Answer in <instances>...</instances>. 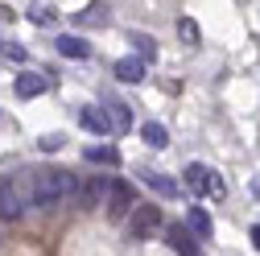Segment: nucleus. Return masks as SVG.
<instances>
[{"mask_svg":"<svg viewBox=\"0 0 260 256\" xmlns=\"http://www.w3.org/2000/svg\"><path fill=\"white\" fill-rule=\"evenodd\" d=\"M75 174L71 170H42V174H34V207H42V211H58L62 203H71V195H75Z\"/></svg>","mask_w":260,"mask_h":256,"instance_id":"1","label":"nucleus"},{"mask_svg":"<svg viewBox=\"0 0 260 256\" xmlns=\"http://www.w3.org/2000/svg\"><path fill=\"white\" fill-rule=\"evenodd\" d=\"M29 207H34V174H5L0 178V219H25Z\"/></svg>","mask_w":260,"mask_h":256,"instance_id":"2","label":"nucleus"},{"mask_svg":"<svg viewBox=\"0 0 260 256\" xmlns=\"http://www.w3.org/2000/svg\"><path fill=\"white\" fill-rule=\"evenodd\" d=\"M182 182H186L199 199H207V195H211V199H223V195H227L223 178H219L211 166H203V162H190V166H186V174H182Z\"/></svg>","mask_w":260,"mask_h":256,"instance_id":"3","label":"nucleus"},{"mask_svg":"<svg viewBox=\"0 0 260 256\" xmlns=\"http://www.w3.org/2000/svg\"><path fill=\"white\" fill-rule=\"evenodd\" d=\"M137 190L128 186V182H120V178H112V186H108V199H104V215L112 219V223H124L128 215L137 211Z\"/></svg>","mask_w":260,"mask_h":256,"instance_id":"4","label":"nucleus"},{"mask_svg":"<svg viewBox=\"0 0 260 256\" xmlns=\"http://www.w3.org/2000/svg\"><path fill=\"white\" fill-rule=\"evenodd\" d=\"M108 186H112V178H108V174H91L87 182H75V195H71V203H75L79 211L104 207V199H108Z\"/></svg>","mask_w":260,"mask_h":256,"instance_id":"5","label":"nucleus"},{"mask_svg":"<svg viewBox=\"0 0 260 256\" xmlns=\"http://www.w3.org/2000/svg\"><path fill=\"white\" fill-rule=\"evenodd\" d=\"M124 223H128V240L141 244V240H149V236L161 228V207H153V203H137V211L128 215Z\"/></svg>","mask_w":260,"mask_h":256,"instance_id":"6","label":"nucleus"},{"mask_svg":"<svg viewBox=\"0 0 260 256\" xmlns=\"http://www.w3.org/2000/svg\"><path fill=\"white\" fill-rule=\"evenodd\" d=\"M100 112L108 120V133H128V128H133V108H128L124 100H108Z\"/></svg>","mask_w":260,"mask_h":256,"instance_id":"7","label":"nucleus"},{"mask_svg":"<svg viewBox=\"0 0 260 256\" xmlns=\"http://www.w3.org/2000/svg\"><path fill=\"white\" fill-rule=\"evenodd\" d=\"M166 244H170L178 256H203V252H199V240H194L182 223H170V228H166Z\"/></svg>","mask_w":260,"mask_h":256,"instance_id":"8","label":"nucleus"},{"mask_svg":"<svg viewBox=\"0 0 260 256\" xmlns=\"http://www.w3.org/2000/svg\"><path fill=\"white\" fill-rule=\"evenodd\" d=\"M83 157H87L91 166H104V170H120V166H124V157H120L116 145H87Z\"/></svg>","mask_w":260,"mask_h":256,"instance_id":"9","label":"nucleus"},{"mask_svg":"<svg viewBox=\"0 0 260 256\" xmlns=\"http://www.w3.org/2000/svg\"><path fill=\"white\" fill-rule=\"evenodd\" d=\"M112 75H116L120 83H141V79L149 75V67H145L141 58L128 54V58H116V62H112Z\"/></svg>","mask_w":260,"mask_h":256,"instance_id":"10","label":"nucleus"},{"mask_svg":"<svg viewBox=\"0 0 260 256\" xmlns=\"http://www.w3.org/2000/svg\"><path fill=\"white\" fill-rule=\"evenodd\" d=\"M182 228L194 236V240H211V232H215V223H211V215L203 211V207H190L186 211V223H182Z\"/></svg>","mask_w":260,"mask_h":256,"instance_id":"11","label":"nucleus"},{"mask_svg":"<svg viewBox=\"0 0 260 256\" xmlns=\"http://www.w3.org/2000/svg\"><path fill=\"white\" fill-rule=\"evenodd\" d=\"M17 95H21V100H34V95H42L46 87H50V71L46 75H34V71H25V75H17Z\"/></svg>","mask_w":260,"mask_h":256,"instance_id":"12","label":"nucleus"},{"mask_svg":"<svg viewBox=\"0 0 260 256\" xmlns=\"http://www.w3.org/2000/svg\"><path fill=\"white\" fill-rule=\"evenodd\" d=\"M75 116H79V124L87 128V133H95V137H108V120H104V112H100V108L79 104V108H75Z\"/></svg>","mask_w":260,"mask_h":256,"instance_id":"13","label":"nucleus"},{"mask_svg":"<svg viewBox=\"0 0 260 256\" xmlns=\"http://www.w3.org/2000/svg\"><path fill=\"white\" fill-rule=\"evenodd\" d=\"M54 46H58V54H62V58H79V62H83V58H91V46H87L83 38H75V34H62Z\"/></svg>","mask_w":260,"mask_h":256,"instance_id":"14","label":"nucleus"},{"mask_svg":"<svg viewBox=\"0 0 260 256\" xmlns=\"http://www.w3.org/2000/svg\"><path fill=\"white\" fill-rule=\"evenodd\" d=\"M141 182H145V186H153L157 195H166V199H174V195H178V182H174V178H166L161 170H141Z\"/></svg>","mask_w":260,"mask_h":256,"instance_id":"15","label":"nucleus"},{"mask_svg":"<svg viewBox=\"0 0 260 256\" xmlns=\"http://www.w3.org/2000/svg\"><path fill=\"white\" fill-rule=\"evenodd\" d=\"M128 42H133V50H137L133 58H141L145 67L157 58V46H153V38H149V34H141V29H133V34H128Z\"/></svg>","mask_w":260,"mask_h":256,"instance_id":"16","label":"nucleus"},{"mask_svg":"<svg viewBox=\"0 0 260 256\" xmlns=\"http://www.w3.org/2000/svg\"><path fill=\"white\" fill-rule=\"evenodd\" d=\"M141 137H145V145H149V149H166V145H170V133H166V124H157V120H145Z\"/></svg>","mask_w":260,"mask_h":256,"instance_id":"17","label":"nucleus"},{"mask_svg":"<svg viewBox=\"0 0 260 256\" xmlns=\"http://www.w3.org/2000/svg\"><path fill=\"white\" fill-rule=\"evenodd\" d=\"M75 21H79V25H104V21H108V5H87Z\"/></svg>","mask_w":260,"mask_h":256,"instance_id":"18","label":"nucleus"},{"mask_svg":"<svg viewBox=\"0 0 260 256\" xmlns=\"http://www.w3.org/2000/svg\"><path fill=\"white\" fill-rule=\"evenodd\" d=\"M29 21H34V25H50L54 21V9L50 5H29Z\"/></svg>","mask_w":260,"mask_h":256,"instance_id":"19","label":"nucleus"},{"mask_svg":"<svg viewBox=\"0 0 260 256\" xmlns=\"http://www.w3.org/2000/svg\"><path fill=\"white\" fill-rule=\"evenodd\" d=\"M178 34H182V38L194 46V42H199V25H194L190 17H178Z\"/></svg>","mask_w":260,"mask_h":256,"instance_id":"20","label":"nucleus"},{"mask_svg":"<svg viewBox=\"0 0 260 256\" xmlns=\"http://www.w3.org/2000/svg\"><path fill=\"white\" fill-rule=\"evenodd\" d=\"M38 145H42V153H54V149H62V145H67V137H62V133H50V137H42Z\"/></svg>","mask_w":260,"mask_h":256,"instance_id":"21","label":"nucleus"},{"mask_svg":"<svg viewBox=\"0 0 260 256\" xmlns=\"http://www.w3.org/2000/svg\"><path fill=\"white\" fill-rule=\"evenodd\" d=\"M0 50H5L9 58H17V62H25V50H21V46H0Z\"/></svg>","mask_w":260,"mask_h":256,"instance_id":"22","label":"nucleus"},{"mask_svg":"<svg viewBox=\"0 0 260 256\" xmlns=\"http://www.w3.org/2000/svg\"><path fill=\"white\" fill-rule=\"evenodd\" d=\"M9 17H13V9H9V5H0V21H9Z\"/></svg>","mask_w":260,"mask_h":256,"instance_id":"23","label":"nucleus"},{"mask_svg":"<svg viewBox=\"0 0 260 256\" xmlns=\"http://www.w3.org/2000/svg\"><path fill=\"white\" fill-rule=\"evenodd\" d=\"M252 244L260 248V223H256V228H252Z\"/></svg>","mask_w":260,"mask_h":256,"instance_id":"24","label":"nucleus"}]
</instances>
